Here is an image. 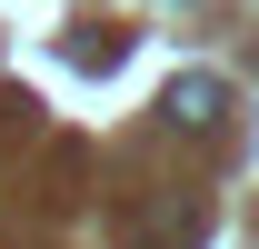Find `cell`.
<instances>
[{
  "instance_id": "cell-1",
  "label": "cell",
  "mask_w": 259,
  "mask_h": 249,
  "mask_svg": "<svg viewBox=\"0 0 259 249\" xmlns=\"http://www.w3.org/2000/svg\"><path fill=\"white\" fill-rule=\"evenodd\" d=\"M160 110H169V130H209V120L229 110V90L209 80V70H190V80H169V90H160Z\"/></svg>"
}]
</instances>
